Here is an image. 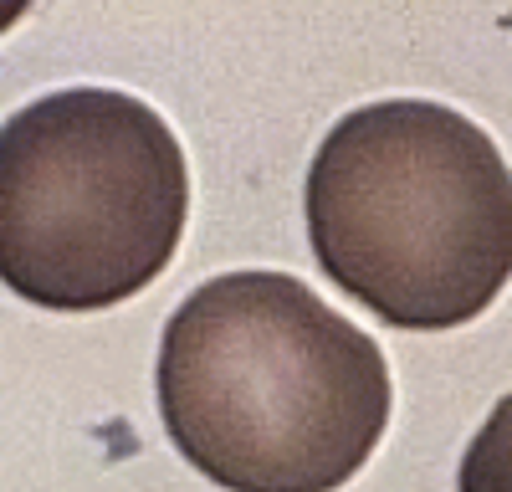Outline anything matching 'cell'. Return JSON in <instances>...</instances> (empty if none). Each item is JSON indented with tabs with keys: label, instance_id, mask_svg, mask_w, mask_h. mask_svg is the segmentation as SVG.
Segmentation results:
<instances>
[{
	"label": "cell",
	"instance_id": "obj_1",
	"mask_svg": "<svg viewBox=\"0 0 512 492\" xmlns=\"http://www.w3.org/2000/svg\"><path fill=\"white\" fill-rule=\"evenodd\" d=\"M159 416L226 492H338L390 426V364L287 272L200 282L159 339Z\"/></svg>",
	"mask_w": 512,
	"mask_h": 492
},
{
	"label": "cell",
	"instance_id": "obj_4",
	"mask_svg": "<svg viewBox=\"0 0 512 492\" xmlns=\"http://www.w3.org/2000/svg\"><path fill=\"white\" fill-rule=\"evenodd\" d=\"M456 492H512V395L492 405L487 426L461 451Z\"/></svg>",
	"mask_w": 512,
	"mask_h": 492
},
{
	"label": "cell",
	"instance_id": "obj_2",
	"mask_svg": "<svg viewBox=\"0 0 512 492\" xmlns=\"http://www.w3.org/2000/svg\"><path fill=\"white\" fill-rule=\"evenodd\" d=\"M308 241L390 328H461L512 282V170L482 123L446 103H364L313 154Z\"/></svg>",
	"mask_w": 512,
	"mask_h": 492
},
{
	"label": "cell",
	"instance_id": "obj_5",
	"mask_svg": "<svg viewBox=\"0 0 512 492\" xmlns=\"http://www.w3.org/2000/svg\"><path fill=\"white\" fill-rule=\"evenodd\" d=\"M26 11H31V0H0V36H6V31H11V26H16Z\"/></svg>",
	"mask_w": 512,
	"mask_h": 492
},
{
	"label": "cell",
	"instance_id": "obj_3",
	"mask_svg": "<svg viewBox=\"0 0 512 492\" xmlns=\"http://www.w3.org/2000/svg\"><path fill=\"white\" fill-rule=\"evenodd\" d=\"M190 170L134 93L67 88L0 123V282L52 313H98L175 262Z\"/></svg>",
	"mask_w": 512,
	"mask_h": 492
}]
</instances>
